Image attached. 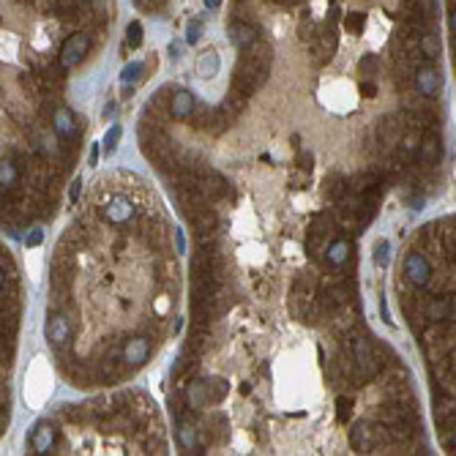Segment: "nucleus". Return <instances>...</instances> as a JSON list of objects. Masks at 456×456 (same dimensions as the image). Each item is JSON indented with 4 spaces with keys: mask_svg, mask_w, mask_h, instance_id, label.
Segmentation results:
<instances>
[{
    "mask_svg": "<svg viewBox=\"0 0 456 456\" xmlns=\"http://www.w3.org/2000/svg\"><path fill=\"white\" fill-rule=\"evenodd\" d=\"M325 260L333 265V268H339V265H344L347 260H350V240H344V238H339V240H333V243H328V251H325Z\"/></svg>",
    "mask_w": 456,
    "mask_h": 456,
    "instance_id": "5701e85b",
    "label": "nucleus"
},
{
    "mask_svg": "<svg viewBox=\"0 0 456 456\" xmlns=\"http://www.w3.org/2000/svg\"><path fill=\"white\" fill-rule=\"evenodd\" d=\"M156 311H158V314H167V311H169V298H167V296H161V298L156 301Z\"/></svg>",
    "mask_w": 456,
    "mask_h": 456,
    "instance_id": "a18cd8bd",
    "label": "nucleus"
},
{
    "mask_svg": "<svg viewBox=\"0 0 456 456\" xmlns=\"http://www.w3.org/2000/svg\"><path fill=\"white\" fill-rule=\"evenodd\" d=\"M96 161H99V143H93V148H90V153H87V164L96 167Z\"/></svg>",
    "mask_w": 456,
    "mask_h": 456,
    "instance_id": "09e8293b",
    "label": "nucleus"
},
{
    "mask_svg": "<svg viewBox=\"0 0 456 456\" xmlns=\"http://www.w3.org/2000/svg\"><path fill=\"white\" fill-rule=\"evenodd\" d=\"M404 276L413 287H426L432 279V262L424 251H410L404 260Z\"/></svg>",
    "mask_w": 456,
    "mask_h": 456,
    "instance_id": "39448f33",
    "label": "nucleus"
},
{
    "mask_svg": "<svg viewBox=\"0 0 456 456\" xmlns=\"http://www.w3.org/2000/svg\"><path fill=\"white\" fill-rule=\"evenodd\" d=\"M178 437H180V446L186 451H194L197 443H200V435H197V424L191 421V415H183L180 418V429H178Z\"/></svg>",
    "mask_w": 456,
    "mask_h": 456,
    "instance_id": "4be33fe9",
    "label": "nucleus"
},
{
    "mask_svg": "<svg viewBox=\"0 0 456 456\" xmlns=\"http://www.w3.org/2000/svg\"><path fill=\"white\" fill-rule=\"evenodd\" d=\"M361 93H364L366 99H375V96H377V85H375L372 79H364V82H361Z\"/></svg>",
    "mask_w": 456,
    "mask_h": 456,
    "instance_id": "37998d69",
    "label": "nucleus"
},
{
    "mask_svg": "<svg viewBox=\"0 0 456 456\" xmlns=\"http://www.w3.org/2000/svg\"><path fill=\"white\" fill-rule=\"evenodd\" d=\"M216 72H219V58H216V52H205V55L200 58V74L214 76Z\"/></svg>",
    "mask_w": 456,
    "mask_h": 456,
    "instance_id": "2f4dec72",
    "label": "nucleus"
},
{
    "mask_svg": "<svg viewBox=\"0 0 456 456\" xmlns=\"http://www.w3.org/2000/svg\"><path fill=\"white\" fill-rule=\"evenodd\" d=\"M344 28H347V33H361V30L366 28V14H364V11H353V14H347Z\"/></svg>",
    "mask_w": 456,
    "mask_h": 456,
    "instance_id": "7c9ffc66",
    "label": "nucleus"
},
{
    "mask_svg": "<svg viewBox=\"0 0 456 456\" xmlns=\"http://www.w3.org/2000/svg\"><path fill=\"white\" fill-rule=\"evenodd\" d=\"M260 39V30L249 22H232L229 25V41L238 47V50H246L249 44H254Z\"/></svg>",
    "mask_w": 456,
    "mask_h": 456,
    "instance_id": "f3484780",
    "label": "nucleus"
},
{
    "mask_svg": "<svg viewBox=\"0 0 456 456\" xmlns=\"http://www.w3.org/2000/svg\"><path fill=\"white\" fill-rule=\"evenodd\" d=\"M424 314H426L429 322H446V320H451L454 317V298H446L443 293L435 296V298H429L426 306H424Z\"/></svg>",
    "mask_w": 456,
    "mask_h": 456,
    "instance_id": "f8f14e48",
    "label": "nucleus"
},
{
    "mask_svg": "<svg viewBox=\"0 0 456 456\" xmlns=\"http://www.w3.org/2000/svg\"><path fill=\"white\" fill-rule=\"evenodd\" d=\"M361 74H364V79H375L377 76V58L375 55H366L361 61Z\"/></svg>",
    "mask_w": 456,
    "mask_h": 456,
    "instance_id": "e433bc0d",
    "label": "nucleus"
},
{
    "mask_svg": "<svg viewBox=\"0 0 456 456\" xmlns=\"http://www.w3.org/2000/svg\"><path fill=\"white\" fill-rule=\"evenodd\" d=\"M347 336H350V344H347V350H350L353 361H355V366H358V377H361V385H364V382H369V380H375V377H377V372L382 369L380 347L375 350V344H372L366 336H355L353 331H350Z\"/></svg>",
    "mask_w": 456,
    "mask_h": 456,
    "instance_id": "f257e3e1",
    "label": "nucleus"
},
{
    "mask_svg": "<svg viewBox=\"0 0 456 456\" xmlns=\"http://www.w3.org/2000/svg\"><path fill=\"white\" fill-rule=\"evenodd\" d=\"M388 251H391L388 240H380V243L375 246V262H377L380 268H385V265H388V260H391V254H388Z\"/></svg>",
    "mask_w": 456,
    "mask_h": 456,
    "instance_id": "4c0bfd02",
    "label": "nucleus"
},
{
    "mask_svg": "<svg viewBox=\"0 0 456 456\" xmlns=\"http://www.w3.org/2000/svg\"><path fill=\"white\" fill-rule=\"evenodd\" d=\"M336 407H339V421L347 424L350 421V413H353V399L350 396H339L336 399Z\"/></svg>",
    "mask_w": 456,
    "mask_h": 456,
    "instance_id": "c9c22d12",
    "label": "nucleus"
},
{
    "mask_svg": "<svg viewBox=\"0 0 456 456\" xmlns=\"http://www.w3.org/2000/svg\"><path fill=\"white\" fill-rule=\"evenodd\" d=\"M421 140H424L421 129H404V137H402V145H399L402 156H404V158H410V156H418Z\"/></svg>",
    "mask_w": 456,
    "mask_h": 456,
    "instance_id": "b1692460",
    "label": "nucleus"
},
{
    "mask_svg": "<svg viewBox=\"0 0 456 456\" xmlns=\"http://www.w3.org/2000/svg\"><path fill=\"white\" fill-rule=\"evenodd\" d=\"M175 246H178V251H180V254L186 251V238H183V232H180V229H175Z\"/></svg>",
    "mask_w": 456,
    "mask_h": 456,
    "instance_id": "de8ad7c7",
    "label": "nucleus"
},
{
    "mask_svg": "<svg viewBox=\"0 0 456 456\" xmlns=\"http://www.w3.org/2000/svg\"><path fill=\"white\" fill-rule=\"evenodd\" d=\"M271 58H273V47L262 39H257L254 44H249L243 50V61H249L254 66H262V69H271Z\"/></svg>",
    "mask_w": 456,
    "mask_h": 456,
    "instance_id": "2eb2a0df",
    "label": "nucleus"
},
{
    "mask_svg": "<svg viewBox=\"0 0 456 456\" xmlns=\"http://www.w3.org/2000/svg\"><path fill=\"white\" fill-rule=\"evenodd\" d=\"M121 134H123V132H121V126H112V129L104 134V143H101V148H104V151H115V145L121 143Z\"/></svg>",
    "mask_w": 456,
    "mask_h": 456,
    "instance_id": "f704fd0d",
    "label": "nucleus"
},
{
    "mask_svg": "<svg viewBox=\"0 0 456 456\" xmlns=\"http://www.w3.org/2000/svg\"><path fill=\"white\" fill-rule=\"evenodd\" d=\"M298 36H301V41H306V44L317 36V25H314V19H311L309 14H304L301 22H298Z\"/></svg>",
    "mask_w": 456,
    "mask_h": 456,
    "instance_id": "473e14b6",
    "label": "nucleus"
},
{
    "mask_svg": "<svg viewBox=\"0 0 456 456\" xmlns=\"http://www.w3.org/2000/svg\"><path fill=\"white\" fill-rule=\"evenodd\" d=\"M265 79H268V69L254 66V63H249V61L240 58L238 66H235V74H232V87L249 99V96H254L265 85Z\"/></svg>",
    "mask_w": 456,
    "mask_h": 456,
    "instance_id": "7ed1b4c3",
    "label": "nucleus"
},
{
    "mask_svg": "<svg viewBox=\"0 0 456 456\" xmlns=\"http://www.w3.org/2000/svg\"><path fill=\"white\" fill-rule=\"evenodd\" d=\"M377 183H380V172H358V175H353L350 180H347V186H350V191H355V194H366V191H372V189H377Z\"/></svg>",
    "mask_w": 456,
    "mask_h": 456,
    "instance_id": "412c9836",
    "label": "nucleus"
},
{
    "mask_svg": "<svg viewBox=\"0 0 456 456\" xmlns=\"http://www.w3.org/2000/svg\"><path fill=\"white\" fill-rule=\"evenodd\" d=\"M132 216H134V205L126 197H112L104 205V219L112 225H126V222H132Z\"/></svg>",
    "mask_w": 456,
    "mask_h": 456,
    "instance_id": "ddd939ff",
    "label": "nucleus"
},
{
    "mask_svg": "<svg viewBox=\"0 0 456 456\" xmlns=\"http://www.w3.org/2000/svg\"><path fill=\"white\" fill-rule=\"evenodd\" d=\"M52 126H55V134L61 140H72L76 134V123H74V115L66 110V107H58L55 115H52Z\"/></svg>",
    "mask_w": 456,
    "mask_h": 456,
    "instance_id": "a211bd4d",
    "label": "nucleus"
},
{
    "mask_svg": "<svg viewBox=\"0 0 456 456\" xmlns=\"http://www.w3.org/2000/svg\"><path fill=\"white\" fill-rule=\"evenodd\" d=\"M440 158H443V140H440V134L437 132H426L424 140H421V148H418V164L426 167V169H432V167L440 164Z\"/></svg>",
    "mask_w": 456,
    "mask_h": 456,
    "instance_id": "1a4fd4ad",
    "label": "nucleus"
},
{
    "mask_svg": "<svg viewBox=\"0 0 456 456\" xmlns=\"http://www.w3.org/2000/svg\"><path fill=\"white\" fill-rule=\"evenodd\" d=\"M243 107H246V96H243V93H238V90L232 87L227 96H225V101L219 104V112H222L229 123H232V121L243 112Z\"/></svg>",
    "mask_w": 456,
    "mask_h": 456,
    "instance_id": "6ab92c4d",
    "label": "nucleus"
},
{
    "mask_svg": "<svg viewBox=\"0 0 456 456\" xmlns=\"http://www.w3.org/2000/svg\"><path fill=\"white\" fill-rule=\"evenodd\" d=\"M197 110V101L189 90H175L172 99H169V115L178 118V121H189Z\"/></svg>",
    "mask_w": 456,
    "mask_h": 456,
    "instance_id": "4468645a",
    "label": "nucleus"
},
{
    "mask_svg": "<svg viewBox=\"0 0 456 456\" xmlns=\"http://www.w3.org/2000/svg\"><path fill=\"white\" fill-rule=\"evenodd\" d=\"M0 186H3V191H11L17 186V164L14 161L3 158V164H0Z\"/></svg>",
    "mask_w": 456,
    "mask_h": 456,
    "instance_id": "cd10ccee",
    "label": "nucleus"
},
{
    "mask_svg": "<svg viewBox=\"0 0 456 456\" xmlns=\"http://www.w3.org/2000/svg\"><path fill=\"white\" fill-rule=\"evenodd\" d=\"M421 52H424L426 61H437V58H440L443 44H440V39H437L432 30H426V33L421 36Z\"/></svg>",
    "mask_w": 456,
    "mask_h": 456,
    "instance_id": "393cba45",
    "label": "nucleus"
},
{
    "mask_svg": "<svg viewBox=\"0 0 456 456\" xmlns=\"http://www.w3.org/2000/svg\"><path fill=\"white\" fill-rule=\"evenodd\" d=\"M415 87H418V93L424 99H435L437 90H440V74H437V69L429 66V63L418 66V72H415Z\"/></svg>",
    "mask_w": 456,
    "mask_h": 456,
    "instance_id": "9b49d317",
    "label": "nucleus"
},
{
    "mask_svg": "<svg viewBox=\"0 0 456 456\" xmlns=\"http://www.w3.org/2000/svg\"><path fill=\"white\" fill-rule=\"evenodd\" d=\"M229 385L227 380H222V377H211L208 380V393H211V404H219L225 396H227Z\"/></svg>",
    "mask_w": 456,
    "mask_h": 456,
    "instance_id": "c85d7f7f",
    "label": "nucleus"
},
{
    "mask_svg": "<svg viewBox=\"0 0 456 456\" xmlns=\"http://www.w3.org/2000/svg\"><path fill=\"white\" fill-rule=\"evenodd\" d=\"M402 137H404V123L402 118H393V115H385L377 123V143H380L385 151H393L402 145Z\"/></svg>",
    "mask_w": 456,
    "mask_h": 456,
    "instance_id": "0eeeda50",
    "label": "nucleus"
},
{
    "mask_svg": "<svg viewBox=\"0 0 456 456\" xmlns=\"http://www.w3.org/2000/svg\"><path fill=\"white\" fill-rule=\"evenodd\" d=\"M123 361L132 366V369H137V366H143L145 361H148V355H151V342L145 339V336H132L126 344H123Z\"/></svg>",
    "mask_w": 456,
    "mask_h": 456,
    "instance_id": "9d476101",
    "label": "nucleus"
},
{
    "mask_svg": "<svg viewBox=\"0 0 456 456\" xmlns=\"http://www.w3.org/2000/svg\"><path fill=\"white\" fill-rule=\"evenodd\" d=\"M126 44H129V47H140V44H143V25H140V22H132V25L126 28Z\"/></svg>",
    "mask_w": 456,
    "mask_h": 456,
    "instance_id": "72a5a7b5",
    "label": "nucleus"
},
{
    "mask_svg": "<svg viewBox=\"0 0 456 456\" xmlns=\"http://www.w3.org/2000/svg\"><path fill=\"white\" fill-rule=\"evenodd\" d=\"M309 50H311V58L322 66L328 63L333 55H336V28L333 25H325V30H320L311 41H309Z\"/></svg>",
    "mask_w": 456,
    "mask_h": 456,
    "instance_id": "423d86ee",
    "label": "nucleus"
},
{
    "mask_svg": "<svg viewBox=\"0 0 456 456\" xmlns=\"http://www.w3.org/2000/svg\"><path fill=\"white\" fill-rule=\"evenodd\" d=\"M200 36H203V22H197V19H194V22L189 25V30H186V41H189V44H197V41H200Z\"/></svg>",
    "mask_w": 456,
    "mask_h": 456,
    "instance_id": "a19ab883",
    "label": "nucleus"
},
{
    "mask_svg": "<svg viewBox=\"0 0 456 456\" xmlns=\"http://www.w3.org/2000/svg\"><path fill=\"white\" fill-rule=\"evenodd\" d=\"M87 50H90V36L87 33H72L66 41H63V47H61V66L63 69H74L79 66L82 61H85V55H87Z\"/></svg>",
    "mask_w": 456,
    "mask_h": 456,
    "instance_id": "20e7f679",
    "label": "nucleus"
},
{
    "mask_svg": "<svg viewBox=\"0 0 456 456\" xmlns=\"http://www.w3.org/2000/svg\"><path fill=\"white\" fill-rule=\"evenodd\" d=\"M41 240H44V232H41V227H33L28 235H25V246H28V249L41 246Z\"/></svg>",
    "mask_w": 456,
    "mask_h": 456,
    "instance_id": "ea45409f",
    "label": "nucleus"
},
{
    "mask_svg": "<svg viewBox=\"0 0 456 456\" xmlns=\"http://www.w3.org/2000/svg\"><path fill=\"white\" fill-rule=\"evenodd\" d=\"M186 404L191 407V410H203L205 404H211V393H208V382L197 380L189 385V391H186Z\"/></svg>",
    "mask_w": 456,
    "mask_h": 456,
    "instance_id": "aec40b11",
    "label": "nucleus"
},
{
    "mask_svg": "<svg viewBox=\"0 0 456 456\" xmlns=\"http://www.w3.org/2000/svg\"><path fill=\"white\" fill-rule=\"evenodd\" d=\"M172 93H175V90H169V87H161L158 93H153L151 112H161V110H167V112H169V101H167V99H172Z\"/></svg>",
    "mask_w": 456,
    "mask_h": 456,
    "instance_id": "c756f323",
    "label": "nucleus"
},
{
    "mask_svg": "<svg viewBox=\"0 0 456 456\" xmlns=\"http://www.w3.org/2000/svg\"><path fill=\"white\" fill-rule=\"evenodd\" d=\"M156 273H158L161 282H172V276H175V265H172V262H161V265H156Z\"/></svg>",
    "mask_w": 456,
    "mask_h": 456,
    "instance_id": "79ce46f5",
    "label": "nucleus"
},
{
    "mask_svg": "<svg viewBox=\"0 0 456 456\" xmlns=\"http://www.w3.org/2000/svg\"><path fill=\"white\" fill-rule=\"evenodd\" d=\"M440 240H443V254H446V257H451V260H456V222L443 225Z\"/></svg>",
    "mask_w": 456,
    "mask_h": 456,
    "instance_id": "a878e982",
    "label": "nucleus"
},
{
    "mask_svg": "<svg viewBox=\"0 0 456 456\" xmlns=\"http://www.w3.org/2000/svg\"><path fill=\"white\" fill-rule=\"evenodd\" d=\"M306 251H309V257L320 260V257H322V254L328 251V240H325V235L309 232V238H306Z\"/></svg>",
    "mask_w": 456,
    "mask_h": 456,
    "instance_id": "bb28decb",
    "label": "nucleus"
},
{
    "mask_svg": "<svg viewBox=\"0 0 456 456\" xmlns=\"http://www.w3.org/2000/svg\"><path fill=\"white\" fill-rule=\"evenodd\" d=\"M451 28H454V30H456V8H454V11H451Z\"/></svg>",
    "mask_w": 456,
    "mask_h": 456,
    "instance_id": "3c124183",
    "label": "nucleus"
},
{
    "mask_svg": "<svg viewBox=\"0 0 456 456\" xmlns=\"http://www.w3.org/2000/svg\"><path fill=\"white\" fill-rule=\"evenodd\" d=\"M143 74V66L140 63H129L126 69H123V74H121V79L126 82V85H132V82H137V76Z\"/></svg>",
    "mask_w": 456,
    "mask_h": 456,
    "instance_id": "58836bf2",
    "label": "nucleus"
},
{
    "mask_svg": "<svg viewBox=\"0 0 456 456\" xmlns=\"http://www.w3.org/2000/svg\"><path fill=\"white\" fill-rule=\"evenodd\" d=\"M311 164H314L311 153H301V156H298V167H301L304 172H309V169H311Z\"/></svg>",
    "mask_w": 456,
    "mask_h": 456,
    "instance_id": "c03bdc74",
    "label": "nucleus"
},
{
    "mask_svg": "<svg viewBox=\"0 0 456 456\" xmlns=\"http://www.w3.org/2000/svg\"><path fill=\"white\" fill-rule=\"evenodd\" d=\"M44 331H47V342L52 347H63L72 339V322H69V317L63 311H52Z\"/></svg>",
    "mask_w": 456,
    "mask_h": 456,
    "instance_id": "6e6552de",
    "label": "nucleus"
},
{
    "mask_svg": "<svg viewBox=\"0 0 456 456\" xmlns=\"http://www.w3.org/2000/svg\"><path fill=\"white\" fill-rule=\"evenodd\" d=\"M55 426L50 424V421H41L39 426H36V432H33V437H30V448L36 451V454H50V448L55 446Z\"/></svg>",
    "mask_w": 456,
    "mask_h": 456,
    "instance_id": "dca6fc26",
    "label": "nucleus"
},
{
    "mask_svg": "<svg viewBox=\"0 0 456 456\" xmlns=\"http://www.w3.org/2000/svg\"><path fill=\"white\" fill-rule=\"evenodd\" d=\"M350 446L358 454H372V451H385L391 448V435L385 424H369V421H358L350 429Z\"/></svg>",
    "mask_w": 456,
    "mask_h": 456,
    "instance_id": "f03ea898",
    "label": "nucleus"
},
{
    "mask_svg": "<svg viewBox=\"0 0 456 456\" xmlns=\"http://www.w3.org/2000/svg\"><path fill=\"white\" fill-rule=\"evenodd\" d=\"M219 3H222V0H205L208 8H219Z\"/></svg>",
    "mask_w": 456,
    "mask_h": 456,
    "instance_id": "8fccbe9b",
    "label": "nucleus"
},
{
    "mask_svg": "<svg viewBox=\"0 0 456 456\" xmlns=\"http://www.w3.org/2000/svg\"><path fill=\"white\" fill-rule=\"evenodd\" d=\"M79 189H82V180H79V178H74V183H72V189H69V200H72V203H76V197H79Z\"/></svg>",
    "mask_w": 456,
    "mask_h": 456,
    "instance_id": "49530a36",
    "label": "nucleus"
}]
</instances>
